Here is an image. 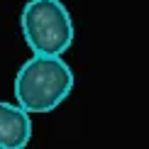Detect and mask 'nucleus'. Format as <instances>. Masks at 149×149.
<instances>
[{"label":"nucleus","instance_id":"obj_3","mask_svg":"<svg viewBox=\"0 0 149 149\" xmlns=\"http://www.w3.org/2000/svg\"><path fill=\"white\" fill-rule=\"evenodd\" d=\"M32 139V120L20 105L0 100V149H24Z\"/></svg>","mask_w":149,"mask_h":149},{"label":"nucleus","instance_id":"obj_2","mask_svg":"<svg viewBox=\"0 0 149 149\" xmlns=\"http://www.w3.org/2000/svg\"><path fill=\"white\" fill-rule=\"evenodd\" d=\"M20 29L34 56H61L73 44V20L61 0H29Z\"/></svg>","mask_w":149,"mask_h":149},{"label":"nucleus","instance_id":"obj_1","mask_svg":"<svg viewBox=\"0 0 149 149\" xmlns=\"http://www.w3.org/2000/svg\"><path fill=\"white\" fill-rule=\"evenodd\" d=\"M73 91V71L61 56H32L15 76L17 105L27 113H52Z\"/></svg>","mask_w":149,"mask_h":149}]
</instances>
